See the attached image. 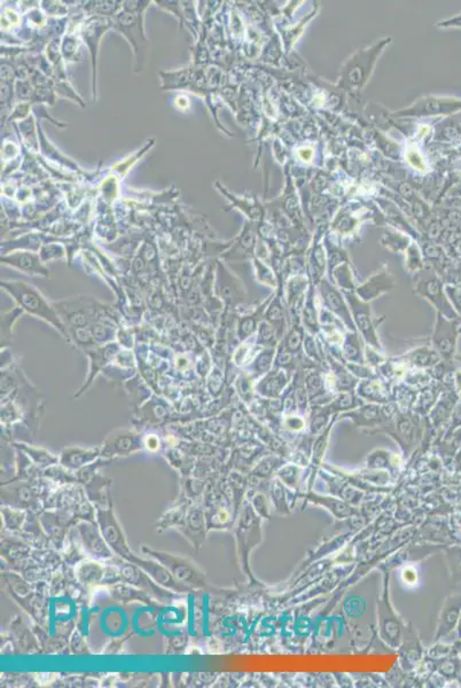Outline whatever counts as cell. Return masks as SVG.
<instances>
[{
  "instance_id": "obj_1",
  "label": "cell",
  "mask_w": 461,
  "mask_h": 688,
  "mask_svg": "<svg viewBox=\"0 0 461 688\" xmlns=\"http://www.w3.org/2000/svg\"><path fill=\"white\" fill-rule=\"evenodd\" d=\"M1 286L5 287L6 290H8L15 297V300L20 303L21 307L23 309L34 316H38L45 321H50L60 331L65 332L63 326L59 321L54 311L52 310L44 297L41 296V293L34 287L27 285V283H1Z\"/></svg>"
},
{
  "instance_id": "obj_2",
  "label": "cell",
  "mask_w": 461,
  "mask_h": 688,
  "mask_svg": "<svg viewBox=\"0 0 461 688\" xmlns=\"http://www.w3.org/2000/svg\"><path fill=\"white\" fill-rule=\"evenodd\" d=\"M113 27V19L110 17H91L89 20L84 21L81 24L79 34L83 41L85 43L89 48L92 58V92L93 100H96V57H98V50H99L100 41L103 34L110 28Z\"/></svg>"
},
{
  "instance_id": "obj_3",
  "label": "cell",
  "mask_w": 461,
  "mask_h": 688,
  "mask_svg": "<svg viewBox=\"0 0 461 688\" xmlns=\"http://www.w3.org/2000/svg\"><path fill=\"white\" fill-rule=\"evenodd\" d=\"M165 567L181 585L205 586L203 576L185 560L167 553L150 552Z\"/></svg>"
},
{
  "instance_id": "obj_4",
  "label": "cell",
  "mask_w": 461,
  "mask_h": 688,
  "mask_svg": "<svg viewBox=\"0 0 461 688\" xmlns=\"http://www.w3.org/2000/svg\"><path fill=\"white\" fill-rule=\"evenodd\" d=\"M380 636L390 647L397 648L402 640V622L393 607L390 606L388 591L379 601Z\"/></svg>"
},
{
  "instance_id": "obj_5",
  "label": "cell",
  "mask_w": 461,
  "mask_h": 688,
  "mask_svg": "<svg viewBox=\"0 0 461 688\" xmlns=\"http://www.w3.org/2000/svg\"><path fill=\"white\" fill-rule=\"evenodd\" d=\"M461 614V594L450 596L445 599L441 614L438 617V630L435 634V640H441L448 637L458 625L459 617Z\"/></svg>"
},
{
  "instance_id": "obj_6",
  "label": "cell",
  "mask_w": 461,
  "mask_h": 688,
  "mask_svg": "<svg viewBox=\"0 0 461 688\" xmlns=\"http://www.w3.org/2000/svg\"><path fill=\"white\" fill-rule=\"evenodd\" d=\"M461 103L455 100L436 99V98H424L414 103L411 108L400 110L395 114L396 116H424L435 115V114H447L460 110Z\"/></svg>"
},
{
  "instance_id": "obj_7",
  "label": "cell",
  "mask_w": 461,
  "mask_h": 688,
  "mask_svg": "<svg viewBox=\"0 0 461 688\" xmlns=\"http://www.w3.org/2000/svg\"><path fill=\"white\" fill-rule=\"evenodd\" d=\"M3 262L6 264L24 270L27 272L41 273V274H48V270L41 265L39 262V257L30 252H17L8 257H3Z\"/></svg>"
},
{
  "instance_id": "obj_8",
  "label": "cell",
  "mask_w": 461,
  "mask_h": 688,
  "mask_svg": "<svg viewBox=\"0 0 461 688\" xmlns=\"http://www.w3.org/2000/svg\"><path fill=\"white\" fill-rule=\"evenodd\" d=\"M82 536L86 549H89L92 554H96L100 558L110 556V549L94 529L90 528V527L82 528Z\"/></svg>"
},
{
  "instance_id": "obj_9",
  "label": "cell",
  "mask_w": 461,
  "mask_h": 688,
  "mask_svg": "<svg viewBox=\"0 0 461 688\" xmlns=\"http://www.w3.org/2000/svg\"><path fill=\"white\" fill-rule=\"evenodd\" d=\"M311 500L316 501L318 504H321L325 507L328 508L329 511L338 516V518H347L349 515L352 514V508L349 507L348 505L342 503V501L338 500V499H331V498H324L318 497L316 494H312L310 497Z\"/></svg>"
},
{
  "instance_id": "obj_10",
  "label": "cell",
  "mask_w": 461,
  "mask_h": 688,
  "mask_svg": "<svg viewBox=\"0 0 461 688\" xmlns=\"http://www.w3.org/2000/svg\"><path fill=\"white\" fill-rule=\"evenodd\" d=\"M79 50V38L75 34L68 32L61 41L62 59L65 62H76Z\"/></svg>"
},
{
  "instance_id": "obj_11",
  "label": "cell",
  "mask_w": 461,
  "mask_h": 688,
  "mask_svg": "<svg viewBox=\"0 0 461 688\" xmlns=\"http://www.w3.org/2000/svg\"><path fill=\"white\" fill-rule=\"evenodd\" d=\"M449 569L451 573V579L455 583L461 582V547L455 546L449 549L445 553Z\"/></svg>"
},
{
  "instance_id": "obj_12",
  "label": "cell",
  "mask_w": 461,
  "mask_h": 688,
  "mask_svg": "<svg viewBox=\"0 0 461 688\" xmlns=\"http://www.w3.org/2000/svg\"><path fill=\"white\" fill-rule=\"evenodd\" d=\"M101 576H103V569L96 563H84L79 569V579L84 584L96 583V580H99L101 578Z\"/></svg>"
},
{
  "instance_id": "obj_13",
  "label": "cell",
  "mask_w": 461,
  "mask_h": 688,
  "mask_svg": "<svg viewBox=\"0 0 461 688\" xmlns=\"http://www.w3.org/2000/svg\"><path fill=\"white\" fill-rule=\"evenodd\" d=\"M158 6L162 7L163 10L170 12V13H174V17H177L179 19V23H181V27L183 23H185V12L184 6L181 5V3L179 1H156Z\"/></svg>"
},
{
  "instance_id": "obj_14",
  "label": "cell",
  "mask_w": 461,
  "mask_h": 688,
  "mask_svg": "<svg viewBox=\"0 0 461 688\" xmlns=\"http://www.w3.org/2000/svg\"><path fill=\"white\" fill-rule=\"evenodd\" d=\"M407 159L409 161V163L412 167L416 168L417 170H426V164H424V159H422L420 153L416 148H410V150H407Z\"/></svg>"
},
{
  "instance_id": "obj_15",
  "label": "cell",
  "mask_w": 461,
  "mask_h": 688,
  "mask_svg": "<svg viewBox=\"0 0 461 688\" xmlns=\"http://www.w3.org/2000/svg\"><path fill=\"white\" fill-rule=\"evenodd\" d=\"M17 152H19V148L13 143H5L3 147L1 157L5 160V162H8V161H12L14 157L17 156Z\"/></svg>"
},
{
  "instance_id": "obj_16",
  "label": "cell",
  "mask_w": 461,
  "mask_h": 688,
  "mask_svg": "<svg viewBox=\"0 0 461 688\" xmlns=\"http://www.w3.org/2000/svg\"><path fill=\"white\" fill-rule=\"evenodd\" d=\"M403 579L404 582L407 583V584H416L418 580L417 570L413 569V568H407V569H404Z\"/></svg>"
},
{
  "instance_id": "obj_17",
  "label": "cell",
  "mask_w": 461,
  "mask_h": 688,
  "mask_svg": "<svg viewBox=\"0 0 461 688\" xmlns=\"http://www.w3.org/2000/svg\"><path fill=\"white\" fill-rule=\"evenodd\" d=\"M298 154L305 161H310L312 159V155H314V152L311 148H302V150H298Z\"/></svg>"
},
{
  "instance_id": "obj_18",
  "label": "cell",
  "mask_w": 461,
  "mask_h": 688,
  "mask_svg": "<svg viewBox=\"0 0 461 688\" xmlns=\"http://www.w3.org/2000/svg\"><path fill=\"white\" fill-rule=\"evenodd\" d=\"M455 630H457V634H458V638L461 640V614H460V617H459L458 625H457V629H455Z\"/></svg>"
}]
</instances>
